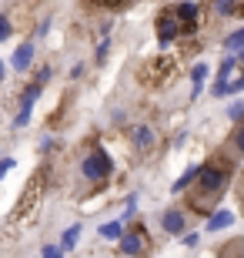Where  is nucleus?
<instances>
[{"label": "nucleus", "mask_w": 244, "mask_h": 258, "mask_svg": "<svg viewBox=\"0 0 244 258\" xmlns=\"http://www.w3.org/2000/svg\"><path fill=\"white\" fill-rule=\"evenodd\" d=\"M77 238H80V225H70V228L60 235V251H70L77 245Z\"/></svg>", "instance_id": "9b49d317"}, {"label": "nucleus", "mask_w": 244, "mask_h": 258, "mask_svg": "<svg viewBox=\"0 0 244 258\" xmlns=\"http://www.w3.org/2000/svg\"><path fill=\"white\" fill-rule=\"evenodd\" d=\"M111 171H114V161L107 158V151H101V148H94V151L80 161V174H84L87 181H107Z\"/></svg>", "instance_id": "7ed1b4c3"}, {"label": "nucleus", "mask_w": 244, "mask_h": 258, "mask_svg": "<svg viewBox=\"0 0 244 258\" xmlns=\"http://www.w3.org/2000/svg\"><path fill=\"white\" fill-rule=\"evenodd\" d=\"M84 77V64H74L70 67V81H80Z\"/></svg>", "instance_id": "393cba45"}, {"label": "nucleus", "mask_w": 244, "mask_h": 258, "mask_svg": "<svg viewBox=\"0 0 244 258\" xmlns=\"http://www.w3.org/2000/svg\"><path fill=\"white\" fill-rule=\"evenodd\" d=\"M234 71V57H227L224 64H221V71H217V81H227V74Z\"/></svg>", "instance_id": "f3484780"}, {"label": "nucleus", "mask_w": 244, "mask_h": 258, "mask_svg": "<svg viewBox=\"0 0 244 258\" xmlns=\"http://www.w3.org/2000/svg\"><path fill=\"white\" fill-rule=\"evenodd\" d=\"M197 238H201V235H197V231H188V235H184V238H181V241H184V245H188V248H194V245H197Z\"/></svg>", "instance_id": "b1692460"}, {"label": "nucleus", "mask_w": 244, "mask_h": 258, "mask_svg": "<svg viewBox=\"0 0 244 258\" xmlns=\"http://www.w3.org/2000/svg\"><path fill=\"white\" fill-rule=\"evenodd\" d=\"M174 14L181 17L184 34H194V30H197V20H201V7H197V4H178V7H174Z\"/></svg>", "instance_id": "39448f33"}, {"label": "nucleus", "mask_w": 244, "mask_h": 258, "mask_svg": "<svg viewBox=\"0 0 244 258\" xmlns=\"http://www.w3.org/2000/svg\"><path fill=\"white\" fill-rule=\"evenodd\" d=\"M40 198H44V178L37 174V178L27 184V191H24V198H20L17 211H14V225L34 221V215H37V208H40Z\"/></svg>", "instance_id": "f257e3e1"}, {"label": "nucleus", "mask_w": 244, "mask_h": 258, "mask_svg": "<svg viewBox=\"0 0 244 258\" xmlns=\"http://www.w3.org/2000/svg\"><path fill=\"white\" fill-rule=\"evenodd\" d=\"M214 10L221 14V17H227V14H237V0H214Z\"/></svg>", "instance_id": "2eb2a0df"}, {"label": "nucleus", "mask_w": 244, "mask_h": 258, "mask_svg": "<svg viewBox=\"0 0 244 258\" xmlns=\"http://www.w3.org/2000/svg\"><path fill=\"white\" fill-rule=\"evenodd\" d=\"M124 225L121 221H107V225H101V238H121Z\"/></svg>", "instance_id": "ddd939ff"}, {"label": "nucleus", "mask_w": 244, "mask_h": 258, "mask_svg": "<svg viewBox=\"0 0 244 258\" xmlns=\"http://www.w3.org/2000/svg\"><path fill=\"white\" fill-rule=\"evenodd\" d=\"M30 64H34V44H30V40H24V44L14 50V57H10V67H14L17 74H24Z\"/></svg>", "instance_id": "423d86ee"}, {"label": "nucleus", "mask_w": 244, "mask_h": 258, "mask_svg": "<svg viewBox=\"0 0 244 258\" xmlns=\"http://www.w3.org/2000/svg\"><path fill=\"white\" fill-rule=\"evenodd\" d=\"M131 141H134V151H150L154 148V131H150L147 124H141V127H134V134H131Z\"/></svg>", "instance_id": "6e6552de"}, {"label": "nucleus", "mask_w": 244, "mask_h": 258, "mask_svg": "<svg viewBox=\"0 0 244 258\" xmlns=\"http://www.w3.org/2000/svg\"><path fill=\"white\" fill-rule=\"evenodd\" d=\"M181 34H184V27H181V17L174 14V7L164 10L157 17V40H160V47H168L171 40H178Z\"/></svg>", "instance_id": "20e7f679"}, {"label": "nucleus", "mask_w": 244, "mask_h": 258, "mask_svg": "<svg viewBox=\"0 0 244 258\" xmlns=\"http://www.w3.org/2000/svg\"><path fill=\"white\" fill-rule=\"evenodd\" d=\"M241 44H244V27H241V30H234V34H231V37L224 40V50L237 54V47H241Z\"/></svg>", "instance_id": "4468645a"}, {"label": "nucleus", "mask_w": 244, "mask_h": 258, "mask_svg": "<svg viewBox=\"0 0 244 258\" xmlns=\"http://www.w3.org/2000/svg\"><path fill=\"white\" fill-rule=\"evenodd\" d=\"M241 91H244V74L237 81H227V94H241Z\"/></svg>", "instance_id": "a211bd4d"}, {"label": "nucleus", "mask_w": 244, "mask_h": 258, "mask_svg": "<svg viewBox=\"0 0 244 258\" xmlns=\"http://www.w3.org/2000/svg\"><path fill=\"white\" fill-rule=\"evenodd\" d=\"M10 30H14V27H10V20L0 17V40H7V37H10Z\"/></svg>", "instance_id": "4be33fe9"}, {"label": "nucleus", "mask_w": 244, "mask_h": 258, "mask_svg": "<svg viewBox=\"0 0 244 258\" xmlns=\"http://www.w3.org/2000/svg\"><path fill=\"white\" fill-rule=\"evenodd\" d=\"M40 255H44V258H57V255H60V245H44Z\"/></svg>", "instance_id": "aec40b11"}, {"label": "nucleus", "mask_w": 244, "mask_h": 258, "mask_svg": "<svg viewBox=\"0 0 244 258\" xmlns=\"http://www.w3.org/2000/svg\"><path fill=\"white\" fill-rule=\"evenodd\" d=\"M227 181H231V171H227L224 164H204V168H197V191H207V195L221 198Z\"/></svg>", "instance_id": "f03ea898"}, {"label": "nucleus", "mask_w": 244, "mask_h": 258, "mask_svg": "<svg viewBox=\"0 0 244 258\" xmlns=\"http://www.w3.org/2000/svg\"><path fill=\"white\" fill-rule=\"evenodd\" d=\"M207 81V64H194L191 67V84H194V94L201 91V84Z\"/></svg>", "instance_id": "f8f14e48"}, {"label": "nucleus", "mask_w": 244, "mask_h": 258, "mask_svg": "<svg viewBox=\"0 0 244 258\" xmlns=\"http://www.w3.org/2000/svg\"><path fill=\"white\" fill-rule=\"evenodd\" d=\"M237 57H241V64H244V44H241V50H237Z\"/></svg>", "instance_id": "c85d7f7f"}, {"label": "nucleus", "mask_w": 244, "mask_h": 258, "mask_svg": "<svg viewBox=\"0 0 244 258\" xmlns=\"http://www.w3.org/2000/svg\"><path fill=\"white\" fill-rule=\"evenodd\" d=\"M107 54H111V40H101V44H97V50H94V60H97V64H104V60H107Z\"/></svg>", "instance_id": "dca6fc26"}, {"label": "nucleus", "mask_w": 244, "mask_h": 258, "mask_svg": "<svg viewBox=\"0 0 244 258\" xmlns=\"http://www.w3.org/2000/svg\"><path fill=\"white\" fill-rule=\"evenodd\" d=\"M37 81H40V84H47V81H50V67H40V71H37Z\"/></svg>", "instance_id": "a878e982"}, {"label": "nucleus", "mask_w": 244, "mask_h": 258, "mask_svg": "<svg viewBox=\"0 0 244 258\" xmlns=\"http://www.w3.org/2000/svg\"><path fill=\"white\" fill-rule=\"evenodd\" d=\"M160 228L168 231V235H184V211H181V208L164 211V218H160Z\"/></svg>", "instance_id": "0eeeda50"}, {"label": "nucleus", "mask_w": 244, "mask_h": 258, "mask_svg": "<svg viewBox=\"0 0 244 258\" xmlns=\"http://www.w3.org/2000/svg\"><path fill=\"white\" fill-rule=\"evenodd\" d=\"M94 4H101V7H121L124 0H94Z\"/></svg>", "instance_id": "bb28decb"}, {"label": "nucleus", "mask_w": 244, "mask_h": 258, "mask_svg": "<svg viewBox=\"0 0 244 258\" xmlns=\"http://www.w3.org/2000/svg\"><path fill=\"white\" fill-rule=\"evenodd\" d=\"M4 74H7V67H4V60H0V81H4Z\"/></svg>", "instance_id": "cd10ccee"}, {"label": "nucleus", "mask_w": 244, "mask_h": 258, "mask_svg": "<svg viewBox=\"0 0 244 258\" xmlns=\"http://www.w3.org/2000/svg\"><path fill=\"white\" fill-rule=\"evenodd\" d=\"M231 225H234V215H231V211H217V215L207 218V231H224V228H231Z\"/></svg>", "instance_id": "9d476101"}, {"label": "nucleus", "mask_w": 244, "mask_h": 258, "mask_svg": "<svg viewBox=\"0 0 244 258\" xmlns=\"http://www.w3.org/2000/svg\"><path fill=\"white\" fill-rule=\"evenodd\" d=\"M227 117H231V121H241L244 117V104H231L227 107Z\"/></svg>", "instance_id": "6ab92c4d"}, {"label": "nucleus", "mask_w": 244, "mask_h": 258, "mask_svg": "<svg viewBox=\"0 0 244 258\" xmlns=\"http://www.w3.org/2000/svg\"><path fill=\"white\" fill-rule=\"evenodd\" d=\"M121 251H124V255H141V251H144L141 235H134V231H131V235H124V231H121Z\"/></svg>", "instance_id": "1a4fd4ad"}, {"label": "nucleus", "mask_w": 244, "mask_h": 258, "mask_svg": "<svg viewBox=\"0 0 244 258\" xmlns=\"http://www.w3.org/2000/svg\"><path fill=\"white\" fill-rule=\"evenodd\" d=\"M234 148L244 154V127H237V131H234Z\"/></svg>", "instance_id": "5701e85b"}, {"label": "nucleus", "mask_w": 244, "mask_h": 258, "mask_svg": "<svg viewBox=\"0 0 244 258\" xmlns=\"http://www.w3.org/2000/svg\"><path fill=\"white\" fill-rule=\"evenodd\" d=\"M14 164H17L14 158H0V178H4V174H7L10 168H14Z\"/></svg>", "instance_id": "412c9836"}]
</instances>
